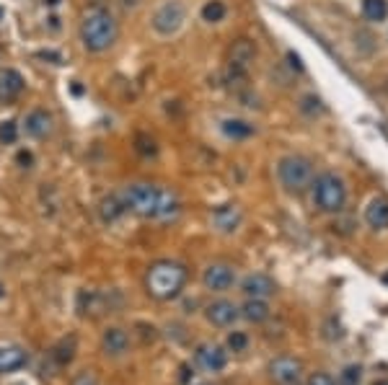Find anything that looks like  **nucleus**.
I'll return each instance as SVG.
<instances>
[{
	"label": "nucleus",
	"mask_w": 388,
	"mask_h": 385,
	"mask_svg": "<svg viewBox=\"0 0 388 385\" xmlns=\"http://www.w3.org/2000/svg\"><path fill=\"white\" fill-rule=\"evenodd\" d=\"M117 31L119 29L114 16L106 11V8H101V5L88 8L81 21V42L88 52H104V49H109L117 42Z\"/></svg>",
	"instance_id": "nucleus-1"
},
{
	"label": "nucleus",
	"mask_w": 388,
	"mask_h": 385,
	"mask_svg": "<svg viewBox=\"0 0 388 385\" xmlns=\"http://www.w3.org/2000/svg\"><path fill=\"white\" fill-rule=\"evenodd\" d=\"M184 284H187V269L184 264L171 261V258L155 261L145 277V287L155 300H174L184 290Z\"/></svg>",
	"instance_id": "nucleus-2"
},
{
	"label": "nucleus",
	"mask_w": 388,
	"mask_h": 385,
	"mask_svg": "<svg viewBox=\"0 0 388 385\" xmlns=\"http://www.w3.org/2000/svg\"><path fill=\"white\" fill-rule=\"evenodd\" d=\"M313 187V204L321 212H341L347 204V187L337 174H321L311 184Z\"/></svg>",
	"instance_id": "nucleus-3"
},
{
	"label": "nucleus",
	"mask_w": 388,
	"mask_h": 385,
	"mask_svg": "<svg viewBox=\"0 0 388 385\" xmlns=\"http://www.w3.org/2000/svg\"><path fill=\"white\" fill-rule=\"evenodd\" d=\"M277 176L290 194H300L313 184V163L303 155H287L277 165Z\"/></svg>",
	"instance_id": "nucleus-4"
},
{
	"label": "nucleus",
	"mask_w": 388,
	"mask_h": 385,
	"mask_svg": "<svg viewBox=\"0 0 388 385\" xmlns=\"http://www.w3.org/2000/svg\"><path fill=\"white\" fill-rule=\"evenodd\" d=\"M158 194L161 189L153 184H129L119 191V197L125 202L127 212H135L140 217H155V207H158Z\"/></svg>",
	"instance_id": "nucleus-5"
},
{
	"label": "nucleus",
	"mask_w": 388,
	"mask_h": 385,
	"mask_svg": "<svg viewBox=\"0 0 388 385\" xmlns=\"http://www.w3.org/2000/svg\"><path fill=\"white\" fill-rule=\"evenodd\" d=\"M184 21H187V8H184L181 0H166L164 5L153 13V29L164 36L177 34L184 26Z\"/></svg>",
	"instance_id": "nucleus-6"
},
{
	"label": "nucleus",
	"mask_w": 388,
	"mask_h": 385,
	"mask_svg": "<svg viewBox=\"0 0 388 385\" xmlns=\"http://www.w3.org/2000/svg\"><path fill=\"white\" fill-rule=\"evenodd\" d=\"M303 375V364L293 357H277L270 362V377L277 385H298Z\"/></svg>",
	"instance_id": "nucleus-7"
},
{
	"label": "nucleus",
	"mask_w": 388,
	"mask_h": 385,
	"mask_svg": "<svg viewBox=\"0 0 388 385\" xmlns=\"http://www.w3.org/2000/svg\"><path fill=\"white\" fill-rule=\"evenodd\" d=\"M202 284L212 292H225L235 284V269L228 264H210L202 274Z\"/></svg>",
	"instance_id": "nucleus-8"
},
{
	"label": "nucleus",
	"mask_w": 388,
	"mask_h": 385,
	"mask_svg": "<svg viewBox=\"0 0 388 385\" xmlns=\"http://www.w3.org/2000/svg\"><path fill=\"white\" fill-rule=\"evenodd\" d=\"M24 88H26L24 75L16 70V68H0V101L3 104L18 98V96L24 94Z\"/></svg>",
	"instance_id": "nucleus-9"
},
{
	"label": "nucleus",
	"mask_w": 388,
	"mask_h": 385,
	"mask_svg": "<svg viewBox=\"0 0 388 385\" xmlns=\"http://www.w3.org/2000/svg\"><path fill=\"white\" fill-rule=\"evenodd\" d=\"M197 362L207 373H220L228 364V351L223 347H218V344H200L197 347Z\"/></svg>",
	"instance_id": "nucleus-10"
},
{
	"label": "nucleus",
	"mask_w": 388,
	"mask_h": 385,
	"mask_svg": "<svg viewBox=\"0 0 388 385\" xmlns=\"http://www.w3.org/2000/svg\"><path fill=\"white\" fill-rule=\"evenodd\" d=\"M205 315H207V321H210L212 326H220V328L233 326L235 321L241 318L238 308H235L231 300H215V303H210L207 310H205Z\"/></svg>",
	"instance_id": "nucleus-11"
},
{
	"label": "nucleus",
	"mask_w": 388,
	"mask_h": 385,
	"mask_svg": "<svg viewBox=\"0 0 388 385\" xmlns=\"http://www.w3.org/2000/svg\"><path fill=\"white\" fill-rule=\"evenodd\" d=\"M101 347L109 357H125L129 351V336L125 328L119 326H112L104 331V336H101Z\"/></svg>",
	"instance_id": "nucleus-12"
},
{
	"label": "nucleus",
	"mask_w": 388,
	"mask_h": 385,
	"mask_svg": "<svg viewBox=\"0 0 388 385\" xmlns=\"http://www.w3.org/2000/svg\"><path fill=\"white\" fill-rule=\"evenodd\" d=\"M26 362H29V354H26L24 347H18V344H0V373L21 370Z\"/></svg>",
	"instance_id": "nucleus-13"
},
{
	"label": "nucleus",
	"mask_w": 388,
	"mask_h": 385,
	"mask_svg": "<svg viewBox=\"0 0 388 385\" xmlns=\"http://www.w3.org/2000/svg\"><path fill=\"white\" fill-rule=\"evenodd\" d=\"M241 290H244L246 297H264V300H267L277 287H274V280H272V277L257 271V274H248L246 280L241 282Z\"/></svg>",
	"instance_id": "nucleus-14"
},
{
	"label": "nucleus",
	"mask_w": 388,
	"mask_h": 385,
	"mask_svg": "<svg viewBox=\"0 0 388 385\" xmlns=\"http://www.w3.org/2000/svg\"><path fill=\"white\" fill-rule=\"evenodd\" d=\"M228 57H231V65H233V68L248 70V65L257 59V47H254L251 39H235L233 44H231Z\"/></svg>",
	"instance_id": "nucleus-15"
},
{
	"label": "nucleus",
	"mask_w": 388,
	"mask_h": 385,
	"mask_svg": "<svg viewBox=\"0 0 388 385\" xmlns=\"http://www.w3.org/2000/svg\"><path fill=\"white\" fill-rule=\"evenodd\" d=\"M24 129L29 137H47L49 132H52V117H49L44 109H34V111L26 114Z\"/></svg>",
	"instance_id": "nucleus-16"
},
{
	"label": "nucleus",
	"mask_w": 388,
	"mask_h": 385,
	"mask_svg": "<svg viewBox=\"0 0 388 385\" xmlns=\"http://www.w3.org/2000/svg\"><path fill=\"white\" fill-rule=\"evenodd\" d=\"M365 222L373 230H386L388 228V199L376 197L367 207H365Z\"/></svg>",
	"instance_id": "nucleus-17"
},
{
	"label": "nucleus",
	"mask_w": 388,
	"mask_h": 385,
	"mask_svg": "<svg viewBox=\"0 0 388 385\" xmlns=\"http://www.w3.org/2000/svg\"><path fill=\"white\" fill-rule=\"evenodd\" d=\"M212 222H215V228L220 233H233L235 228L241 225V212H238L235 204H223V207H218L212 212Z\"/></svg>",
	"instance_id": "nucleus-18"
},
{
	"label": "nucleus",
	"mask_w": 388,
	"mask_h": 385,
	"mask_svg": "<svg viewBox=\"0 0 388 385\" xmlns=\"http://www.w3.org/2000/svg\"><path fill=\"white\" fill-rule=\"evenodd\" d=\"M241 318H246L248 323H264L270 318V303L264 297H246V303L238 308Z\"/></svg>",
	"instance_id": "nucleus-19"
},
{
	"label": "nucleus",
	"mask_w": 388,
	"mask_h": 385,
	"mask_svg": "<svg viewBox=\"0 0 388 385\" xmlns=\"http://www.w3.org/2000/svg\"><path fill=\"white\" fill-rule=\"evenodd\" d=\"M127 212V207H125V202H122V197L117 194H109V197H104L101 202H99V217H101V222H117L122 215Z\"/></svg>",
	"instance_id": "nucleus-20"
},
{
	"label": "nucleus",
	"mask_w": 388,
	"mask_h": 385,
	"mask_svg": "<svg viewBox=\"0 0 388 385\" xmlns=\"http://www.w3.org/2000/svg\"><path fill=\"white\" fill-rule=\"evenodd\" d=\"M179 210H181V202L174 191H168V189H161V194H158V207H155V220H171V217H177Z\"/></svg>",
	"instance_id": "nucleus-21"
},
{
	"label": "nucleus",
	"mask_w": 388,
	"mask_h": 385,
	"mask_svg": "<svg viewBox=\"0 0 388 385\" xmlns=\"http://www.w3.org/2000/svg\"><path fill=\"white\" fill-rule=\"evenodd\" d=\"M223 135L225 137H231V140H246V137H251L254 135V124H248L246 119H223Z\"/></svg>",
	"instance_id": "nucleus-22"
},
{
	"label": "nucleus",
	"mask_w": 388,
	"mask_h": 385,
	"mask_svg": "<svg viewBox=\"0 0 388 385\" xmlns=\"http://www.w3.org/2000/svg\"><path fill=\"white\" fill-rule=\"evenodd\" d=\"M73 357H75V336H68L62 338L57 347L52 349V360L57 362L60 367H65V364H70Z\"/></svg>",
	"instance_id": "nucleus-23"
},
{
	"label": "nucleus",
	"mask_w": 388,
	"mask_h": 385,
	"mask_svg": "<svg viewBox=\"0 0 388 385\" xmlns=\"http://www.w3.org/2000/svg\"><path fill=\"white\" fill-rule=\"evenodd\" d=\"M225 13H228V8H225L223 0H207L202 5V21L205 24H220L225 18Z\"/></svg>",
	"instance_id": "nucleus-24"
},
{
	"label": "nucleus",
	"mask_w": 388,
	"mask_h": 385,
	"mask_svg": "<svg viewBox=\"0 0 388 385\" xmlns=\"http://www.w3.org/2000/svg\"><path fill=\"white\" fill-rule=\"evenodd\" d=\"M363 16L367 21H386L388 0H363Z\"/></svg>",
	"instance_id": "nucleus-25"
},
{
	"label": "nucleus",
	"mask_w": 388,
	"mask_h": 385,
	"mask_svg": "<svg viewBox=\"0 0 388 385\" xmlns=\"http://www.w3.org/2000/svg\"><path fill=\"white\" fill-rule=\"evenodd\" d=\"M135 150L140 152V155H145V158H153L155 152H158V145H155V140L151 135L138 132V135H135Z\"/></svg>",
	"instance_id": "nucleus-26"
},
{
	"label": "nucleus",
	"mask_w": 388,
	"mask_h": 385,
	"mask_svg": "<svg viewBox=\"0 0 388 385\" xmlns=\"http://www.w3.org/2000/svg\"><path fill=\"white\" fill-rule=\"evenodd\" d=\"M363 383V367L360 364H347L339 375V385H360Z\"/></svg>",
	"instance_id": "nucleus-27"
},
{
	"label": "nucleus",
	"mask_w": 388,
	"mask_h": 385,
	"mask_svg": "<svg viewBox=\"0 0 388 385\" xmlns=\"http://www.w3.org/2000/svg\"><path fill=\"white\" fill-rule=\"evenodd\" d=\"M18 140V124L16 122H0V142L3 145H13V142Z\"/></svg>",
	"instance_id": "nucleus-28"
},
{
	"label": "nucleus",
	"mask_w": 388,
	"mask_h": 385,
	"mask_svg": "<svg viewBox=\"0 0 388 385\" xmlns=\"http://www.w3.org/2000/svg\"><path fill=\"white\" fill-rule=\"evenodd\" d=\"M246 347H248V336L244 331H233L228 336V349L231 351H246Z\"/></svg>",
	"instance_id": "nucleus-29"
},
{
	"label": "nucleus",
	"mask_w": 388,
	"mask_h": 385,
	"mask_svg": "<svg viewBox=\"0 0 388 385\" xmlns=\"http://www.w3.org/2000/svg\"><path fill=\"white\" fill-rule=\"evenodd\" d=\"M300 109H303L306 114H321V111H324L321 98H316V96H306V98L300 101Z\"/></svg>",
	"instance_id": "nucleus-30"
},
{
	"label": "nucleus",
	"mask_w": 388,
	"mask_h": 385,
	"mask_svg": "<svg viewBox=\"0 0 388 385\" xmlns=\"http://www.w3.org/2000/svg\"><path fill=\"white\" fill-rule=\"evenodd\" d=\"M70 385H101V383H99V377H96L91 370H83V373H78L73 377Z\"/></svg>",
	"instance_id": "nucleus-31"
},
{
	"label": "nucleus",
	"mask_w": 388,
	"mask_h": 385,
	"mask_svg": "<svg viewBox=\"0 0 388 385\" xmlns=\"http://www.w3.org/2000/svg\"><path fill=\"white\" fill-rule=\"evenodd\" d=\"M308 385H337V383H334V377L329 373H311Z\"/></svg>",
	"instance_id": "nucleus-32"
},
{
	"label": "nucleus",
	"mask_w": 388,
	"mask_h": 385,
	"mask_svg": "<svg viewBox=\"0 0 388 385\" xmlns=\"http://www.w3.org/2000/svg\"><path fill=\"white\" fill-rule=\"evenodd\" d=\"M16 161L24 165V168H31V165H34V155H31L29 150H21V152H18V158H16Z\"/></svg>",
	"instance_id": "nucleus-33"
},
{
	"label": "nucleus",
	"mask_w": 388,
	"mask_h": 385,
	"mask_svg": "<svg viewBox=\"0 0 388 385\" xmlns=\"http://www.w3.org/2000/svg\"><path fill=\"white\" fill-rule=\"evenodd\" d=\"M287 59H290V65H293L295 70H303V65H300V57H298L295 52H290V55H287Z\"/></svg>",
	"instance_id": "nucleus-34"
},
{
	"label": "nucleus",
	"mask_w": 388,
	"mask_h": 385,
	"mask_svg": "<svg viewBox=\"0 0 388 385\" xmlns=\"http://www.w3.org/2000/svg\"><path fill=\"white\" fill-rule=\"evenodd\" d=\"M189 373H192V367H189V364H181V383H189Z\"/></svg>",
	"instance_id": "nucleus-35"
},
{
	"label": "nucleus",
	"mask_w": 388,
	"mask_h": 385,
	"mask_svg": "<svg viewBox=\"0 0 388 385\" xmlns=\"http://www.w3.org/2000/svg\"><path fill=\"white\" fill-rule=\"evenodd\" d=\"M373 385H388V380H376Z\"/></svg>",
	"instance_id": "nucleus-36"
},
{
	"label": "nucleus",
	"mask_w": 388,
	"mask_h": 385,
	"mask_svg": "<svg viewBox=\"0 0 388 385\" xmlns=\"http://www.w3.org/2000/svg\"><path fill=\"white\" fill-rule=\"evenodd\" d=\"M47 3H49V5H57L60 0H47Z\"/></svg>",
	"instance_id": "nucleus-37"
},
{
	"label": "nucleus",
	"mask_w": 388,
	"mask_h": 385,
	"mask_svg": "<svg viewBox=\"0 0 388 385\" xmlns=\"http://www.w3.org/2000/svg\"><path fill=\"white\" fill-rule=\"evenodd\" d=\"M197 385H212V383H197Z\"/></svg>",
	"instance_id": "nucleus-38"
},
{
	"label": "nucleus",
	"mask_w": 388,
	"mask_h": 385,
	"mask_svg": "<svg viewBox=\"0 0 388 385\" xmlns=\"http://www.w3.org/2000/svg\"><path fill=\"white\" fill-rule=\"evenodd\" d=\"M383 280H386V282H388V274H383Z\"/></svg>",
	"instance_id": "nucleus-39"
},
{
	"label": "nucleus",
	"mask_w": 388,
	"mask_h": 385,
	"mask_svg": "<svg viewBox=\"0 0 388 385\" xmlns=\"http://www.w3.org/2000/svg\"><path fill=\"white\" fill-rule=\"evenodd\" d=\"M16 385H24V383H16Z\"/></svg>",
	"instance_id": "nucleus-40"
},
{
	"label": "nucleus",
	"mask_w": 388,
	"mask_h": 385,
	"mask_svg": "<svg viewBox=\"0 0 388 385\" xmlns=\"http://www.w3.org/2000/svg\"><path fill=\"white\" fill-rule=\"evenodd\" d=\"M0 16H3V11H0Z\"/></svg>",
	"instance_id": "nucleus-41"
}]
</instances>
